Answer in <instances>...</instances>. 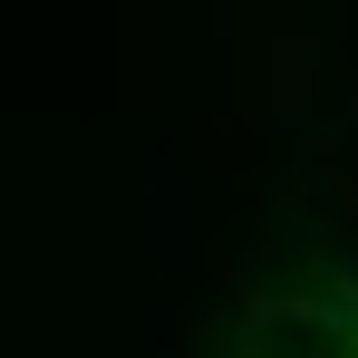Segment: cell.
<instances>
[{
  "label": "cell",
  "instance_id": "obj_1",
  "mask_svg": "<svg viewBox=\"0 0 358 358\" xmlns=\"http://www.w3.org/2000/svg\"><path fill=\"white\" fill-rule=\"evenodd\" d=\"M242 358H358L349 300H262L242 320Z\"/></svg>",
  "mask_w": 358,
  "mask_h": 358
}]
</instances>
